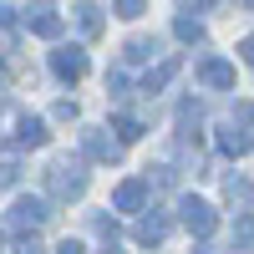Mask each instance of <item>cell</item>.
<instances>
[{"label":"cell","mask_w":254,"mask_h":254,"mask_svg":"<svg viewBox=\"0 0 254 254\" xmlns=\"http://www.w3.org/2000/svg\"><path fill=\"white\" fill-rule=\"evenodd\" d=\"M46 188H51L56 203L81 198V193H87V163H81V158H56V163L46 168Z\"/></svg>","instance_id":"6da1fadb"},{"label":"cell","mask_w":254,"mask_h":254,"mask_svg":"<svg viewBox=\"0 0 254 254\" xmlns=\"http://www.w3.org/2000/svg\"><path fill=\"white\" fill-rule=\"evenodd\" d=\"M46 219H51L46 198H36V193H20V198L10 203V214H5V229H10V234H31V229H41Z\"/></svg>","instance_id":"7a4b0ae2"},{"label":"cell","mask_w":254,"mask_h":254,"mask_svg":"<svg viewBox=\"0 0 254 254\" xmlns=\"http://www.w3.org/2000/svg\"><path fill=\"white\" fill-rule=\"evenodd\" d=\"M178 219H183L188 234H198V239H208V234L219 229L214 203H208V198H193V193H183V198H178Z\"/></svg>","instance_id":"3957f363"},{"label":"cell","mask_w":254,"mask_h":254,"mask_svg":"<svg viewBox=\"0 0 254 254\" xmlns=\"http://www.w3.org/2000/svg\"><path fill=\"white\" fill-rule=\"evenodd\" d=\"M51 71H56L61 81H81V76H87V51H81V46L51 51Z\"/></svg>","instance_id":"277c9868"},{"label":"cell","mask_w":254,"mask_h":254,"mask_svg":"<svg viewBox=\"0 0 254 254\" xmlns=\"http://www.w3.org/2000/svg\"><path fill=\"white\" fill-rule=\"evenodd\" d=\"M198 81H203V87H214V92H229V87H234V61L203 56V61H198Z\"/></svg>","instance_id":"5b68a950"},{"label":"cell","mask_w":254,"mask_h":254,"mask_svg":"<svg viewBox=\"0 0 254 254\" xmlns=\"http://www.w3.org/2000/svg\"><path fill=\"white\" fill-rule=\"evenodd\" d=\"M81 147H87L97 163H117V158H122V142H112L102 127H81Z\"/></svg>","instance_id":"8992f818"},{"label":"cell","mask_w":254,"mask_h":254,"mask_svg":"<svg viewBox=\"0 0 254 254\" xmlns=\"http://www.w3.org/2000/svg\"><path fill=\"white\" fill-rule=\"evenodd\" d=\"M142 203H147V183H142V178L117 183V193H112V208H117V214H142Z\"/></svg>","instance_id":"52a82bcc"},{"label":"cell","mask_w":254,"mask_h":254,"mask_svg":"<svg viewBox=\"0 0 254 254\" xmlns=\"http://www.w3.org/2000/svg\"><path fill=\"white\" fill-rule=\"evenodd\" d=\"M41 142H46V122L31 112H15V137L5 147H41Z\"/></svg>","instance_id":"ba28073f"},{"label":"cell","mask_w":254,"mask_h":254,"mask_svg":"<svg viewBox=\"0 0 254 254\" xmlns=\"http://www.w3.org/2000/svg\"><path fill=\"white\" fill-rule=\"evenodd\" d=\"M249 142H254L249 127H239V122H224V127H219V153H224V158H244Z\"/></svg>","instance_id":"9c48e42d"},{"label":"cell","mask_w":254,"mask_h":254,"mask_svg":"<svg viewBox=\"0 0 254 254\" xmlns=\"http://www.w3.org/2000/svg\"><path fill=\"white\" fill-rule=\"evenodd\" d=\"M26 26H31V36H61V26H66V20H61V10H51V5H31L26 10Z\"/></svg>","instance_id":"30bf717a"},{"label":"cell","mask_w":254,"mask_h":254,"mask_svg":"<svg viewBox=\"0 0 254 254\" xmlns=\"http://www.w3.org/2000/svg\"><path fill=\"white\" fill-rule=\"evenodd\" d=\"M137 244H163L168 239V214H147V219H137Z\"/></svg>","instance_id":"8fae6325"},{"label":"cell","mask_w":254,"mask_h":254,"mask_svg":"<svg viewBox=\"0 0 254 254\" xmlns=\"http://www.w3.org/2000/svg\"><path fill=\"white\" fill-rule=\"evenodd\" d=\"M153 56H158V41H153V36H132V41L122 46V61H127V66H142V61H153Z\"/></svg>","instance_id":"7c38bea8"},{"label":"cell","mask_w":254,"mask_h":254,"mask_svg":"<svg viewBox=\"0 0 254 254\" xmlns=\"http://www.w3.org/2000/svg\"><path fill=\"white\" fill-rule=\"evenodd\" d=\"M178 66H183V61H178V56H168L163 66H158V71H147V81H142V92H147V97H153V92H163L168 81L178 76Z\"/></svg>","instance_id":"4fadbf2b"},{"label":"cell","mask_w":254,"mask_h":254,"mask_svg":"<svg viewBox=\"0 0 254 254\" xmlns=\"http://www.w3.org/2000/svg\"><path fill=\"white\" fill-rule=\"evenodd\" d=\"M173 36L193 46V41H203V20H198V15H188V10H183V15H173Z\"/></svg>","instance_id":"5bb4252c"},{"label":"cell","mask_w":254,"mask_h":254,"mask_svg":"<svg viewBox=\"0 0 254 254\" xmlns=\"http://www.w3.org/2000/svg\"><path fill=\"white\" fill-rule=\"evenodd\" d=\"M112 132H117V142H137V137H142V117H132V112H117Z\"/></svg>","instance_id":"9a60e30c"},{"label":"cell","mask_w":254,"mask_h":254,"mask_svg":"<svg viewBox=\"0 0 254 254\" xmlns=\"http://www.w3.org/2000/svg\"><path fill=\"white\" fill-rule=\"evenodd\" d=\"M198 117H203V107H198V102H183V107H178V132H193V127H198Z\"/></svg>","instance_id":"2e32d148"},{"label":"cell","mask_w":254,"mask_h":254,"mask_svg":"<svg viewBox=\"0 0 254 254\" xmlns=\"http://www.w3.org/2000/svg\"><path fill=\"white\" fill-rule=\"evenodd\" d=\"M81 31H87V36H102V5H81Z\"/></svg>","instance_id":"e0dca14e"},{"label":"cell","mask_w":254,"mask_h":254,"mask_svg":"<svg viewBox=\"0 0 254 254\" xmlns=\"http://www.w3.org/2000/svg\"><path fill=\"white\" fill-rule=\"evenodd\" d=\"M92 229H97V234L107 239V244H117V224H112L107 214H92Z\"/></svg>","instance_id":"ac0fdd59"},{"label":"cell","mask_w":254,"mask_h":254,"mask_svg":"<svg viewBox=\"0 0 254 254\" xmlns=\"http://www.w3.org/2000/svg\"><path fill=\"white\" fill-rule=\"evenodd\" d=\"M112 10H117L122 20H137V15H142L147 5H142V0H117V5H112Z\"/></svg>","instance_id":"d6986e66"},{"label":"cell","mask_w":254,"mask_h":254,"mask_svg":"<svg viewBox=\"0 0 254 254\" xmlns=\"http://www.w3.org/2000/svg\"><path fill=\"white\" fill-rule=\"evenodd\" d=\"M224 193L234 198V203H244V198H249V183H244V178H229V183H224Z\"/></svg>","instance_id":"ffe728a7"},{"label":"cell","mask_w":254,"mask_h":254,"mask_svg":"<svg viewBox=\"0 0 254 254\" xmlns=\"http://www.w3.org/2000/svg\"><path fill=\"white\" fill-rule=\"evenodd\" d=\"M15 178H20V163H0V188H15Z\"/></svg>","instance_id":"44dd1931"},{"label":"cell","mask_w":254,"mask_h":254,"mask_svg":"<svg viewBox=\"0 0 254 254\" xmlns=\"http://www.w3.org/2000/svg\"><path fill=\"white\" fill-rule=\"evenodd\" d=\"M51 117H56V122H71V117H76V102H56Z\"/></svg>","instance_id":"7402d4cb"},{"label":"cell","mask_w":254,"mask_h":254,"mask_svg":"<svg viewBox=\"0 0 254 254\" xmlns=\"http://www.w3.org/2000/svg\"><path fill=\"white\" fill-rule=\"evenodd\" d=\"M56 254H87V244H81V239H61Z\"/></svg>","instance_id":"603a6c76"},{"label":"cell","mask_w":254,"mask_h":254,"mask_svg":"<svg viewBox=\"0 0 254 254\" xmlns=\"http://www.w3.org/2000/svg\"><path fill=\"white\" fill-rule=\"evenodd\" d=\"M239 56H244V66H254V31L239 41Z\"/></svg>","instance_id":"cb8c5ba5"},{"label":"cell","mask_w":254,"mask_h":254,"mask_svg":"<svg viewBox=\"0 0 254 254\" xmlns=\"http://www.w3.org/2000/svg\"><path fill=\"white\" fill-rule=\"evenodd\" d=\"M147 183H173V168H147Z\"/></svg>","instance_id":"d4e9b609"},{"label":"cell","mask_w":254,"mask_h":254,"mask_svg":"<svg viewBox=\"0 0 254 254\" xmlns=\"http://www.w3.org/2000/svg\"><path fill=\"white\" fill-rule=\"evenodd\" d=\"M239 244H254V219H239Z\"/></svg>","instance_id":"484cf974"},{"label":"cell","mask_w":254,"mask_h":254,"mask_svg":"<svg viewBox=\"0 0 254 254\" xmlns=\"http://www.w3.org/2000/svg\"><path fill=\"white\" fill-rule=\"evenodd\" d=\"M15 26V5H0V31H10Z\"/></svg>","instance_id":"4316f807"},{"label":"cell","mask_w":254,"mask_h":254,"mask_svg":"<svg viewBox=\"0 0 254 254\" xmlns=\"http://www.w3.org/2000/svg\"><path fill=\"white\" fill-rule=\"evenodd\" d=\"M234 112H239V117H244V122L254 127V102H239V107H234Z\"/></svg>","instance_id":"83f0119b"},{"label":"cell","mask_w":254,"mask_h":254,"mask_svg":"<svg viewBox=\"0 0 254 254\" xmlns=\"http://www.w3.org/2000/svg\"><path fill=\"white\" fill-rule=\"evenodd\" d=\"M102 254H122V249H117V244H107V249H102Z\"/></svg>","instance_id":"f1b7e54d"}]
</instances>
